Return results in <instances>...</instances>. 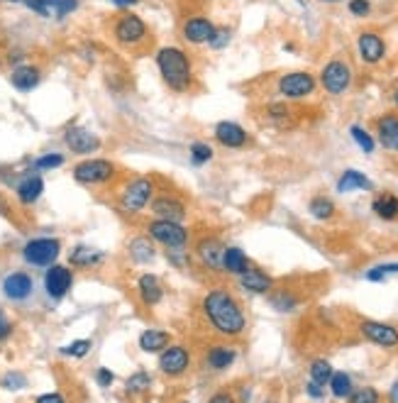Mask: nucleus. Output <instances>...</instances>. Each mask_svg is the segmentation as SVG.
I'll list each match as a JSON object with an SVG mask.
<instances>
[{"label":"nucleus","instance_id":"53","mask_svg":"<svg viewBox=\"0 0 398 403\" xmlns=\"http://www.w3.org/2000/svg\"><path fill=\"white\" fill-rule=\"evenodd\" d=\"M113 5H118V8H132V5H137L140 0H110Z\"/></svg>","mask_w":398,"mask_h":403},{"label":"nucleus","instance_id":"20","mask_svg":"<svg viewBox=\"0 0 398 403\" xmlns=\"http://www.w3.org/2000/svg\"><path fill=\"white\" fill-rule=\"evenodd\" d=\"M379 142L391 152H398V115H384L376 125Z\"/></svg>","mask_w":398,"mask_h":403},{"label":"nucleus","instance_id":"14","mask_svg":"<svg viewBox=\"0 0 398 403\" xmlns=\"http://www.w3.org/2000/svg\"><path fill=\"white\" fill-rule=\"evenodd\" d=\"M357 49L362 61L367 64H379L386 56V44L376 32H362L357 40Z\"/></svg>","mask_w":398,"mask_h":403},{"label":"nucleus","instance_id":"24","mask_svg":"<svg viewBox=\"0 0 398 403\" xmlns=\"http://www.w3.org/2000/svg\"><path fill=\"white\" fill-rule=\"evenodd\" d=\"M42 191H44V181H42V176H28V179H23L20 181V186H18V198L23 200L25 205H30V203H35L37 198L42 196Z\"/></svg>","mask_w":398,"mask_h":403},{"label":"nucleus","instance_id":"18","mask_svg":"<svg viewBox=\"0 0 398 403\" xmlns=\"http://www.w3.org/2000/svg\"><path fill=\"white\" fill-rule=\"evenodd\" d=\"M152 213L157 217H162V220H174V222H181L186 217V205L181 200L176 198H169V196H164V198H157L152 205Z\"/></svg>","mask_w":398,"mask_h":403},{"label":"nucleus","instance_id":"4","mask_svg":"<svg viewBox=\"0 0 398 403\" xmlns=\"http://www.w3.org/2000/svg\"><path fill=\"white\" fill-rule=\"evenodd\" d=\"M150 230V237H154L157 242H162L164 247H186L188 242V230L181 225V222H174V220H154L147 225Z\"/></svg>","mask_w":398,"mask_h":403},{"label":"nucleus","instance_id":"25","mask_svg":"<svg viewBox=\"0 0 398 403\" xmlns=\"http://www.w3.org/2000/svg\"><path fill=\"white\" fill-rule=\"evenodd\" d=\"M371 188V181L367 176H364L362 172H354V169H349V172L342 174V179L337 181V191L339 193H349V191H369Z\"/></svg>","mask_w":398,"mask_h":403},{"label":"nucleus","instance_id":"19","mask_svg":"<svg viewBox=\"0 0 398 403\" xmlns=\"http://www.w3.org/2000/svg\"><path fill=\"white\" fill-rule=\"evenodd\" d=\"M10 81H13V86L18 88V91L28 93V91H32V88L40 86L42 73H40V68H37V66H30V64H25V66L15 68L13 76H10Z\"/></svg>","mask_w":398,"mask_h":403},{"label":"nucleus","instance_id":"57","mask_svg":"<svg viewBox=\"0 0 398 403\" xmlns=\"http://www.w3.org/2000/svg\"><path fill=\"white\" fill-rule=\"evenodd\" d=\"M320 3H342V0H320Z\"/></svg>","mask_w":398,"mask_h":403},{"label":"nucleus","instance_id":"38","mask_svg":"<svg viewBox=\"0 0 398 403\" xmlns=\"http://www.w3.org/2000/svg\"><path fill=\"white\" fill-rule=\"evenodd\" d=\"M93 342L91 340H76L71 344H66V347H61V354H68V357H86L88 352H91Z\"/></svg>","mask_w":398,"mask_h":403},{"label":"nucleus","instance_id":"12","mask_svg":"<svg viewBox=\"0 0 398 403\" xmlns=\"http://www.w3.org/2000/svg\"><path fill=\"white\" fill-rule=\"evenodd\" d=\"M191 367V354L181 344H167L159 354V369L169 376H179Z\"/></svg>","mask_w":398,"mask_h":403},{"label":"nucleus","instance_id":"33","mask_svg":"<svg viewBox=\"0 0 398 403\" xmlns=\"http://www.w3.org/2000/svg\"><path fill=\"white\" fill-rule=\"evenodd\" d=\"M335 213V205H332L330 198H325V196H318V198L310 200V215L318 217V220H327V217H332Z\"/></svg>","mask_w":398,"mask_h":403},{"label":"nucleus","instance_id":"54","mask_svg":"<svg viewBox=\"0 0 398 403\" xmlns=\"http://www.w3.org/2000/svg\"><path fill=\"white\" fill-rule=\"evenodd\" d=\"M391 401H394V403H398V384H394V386H391Z\"/></svg>","mask_w":398,"mask_h":403},{"label":"nucleus","instance_id":"13","mask_svg":"<svg viewBox=\"0 0 398 403\" xmlns=\"http://www.w3.org/2000/svg\"><path fill=\"white\" fill-rule=\"evenodd\" d=\"M364 337L381 347H396L398 344V327L389 325V323H376V320H364L362 323Z\"/></svg>","mask_w":398,"mask_h":403},{"label":"nucleus","instance_id":"22","mask_svg":"<svg viewBox=\"0 0 398 403\" xmlns=\"http://www.w3.org/2000/svg\"><path fill=\"white\" fill-rule=\"evenodd\" d=\"M137 289H140L142 303H147V306H157L164 296L162 284H159V279L154 277V274H142L140 281H137Z\"/></svg>","mask_w":398,"mask_h":403},{"label":"nucleus","instance_id":"48","mask_svg":"<svg viewBox=\"0 0 398 403\" xmlns=\"http://www.w3.org/2000/svg\"><path fill=\"white\" fill-rule=\"evenodd\" d=\"M25 5H28L30 10H35L37 15H42V18H52V10L47 8L44 3H42V0H23Z\"/></svg>","mask_w":398,"mask_h":403},{"label":"nucleus","instance_id":"26","mask_svg":"<svg viewBox=\"0 0 398 403\" xmlns=\"http://www.w3.org/2000/svg\"><path fill=\"white\" fill-rule=\"evenodd\" d=\"M171 342V337H169V332H164V330H145L140 335V347H142V352H162L167 344Z\"/></svg>","mask_w":398,"mask_h":403},{"label":"nucleus","instance_id":"30","mask_svg":"<svg viewBox=\"0 0 398 403\" xmlns=\"http://www.w3.org/2000/svg\"><path fill=\"white\" fill-rule=\"evenodd\" d=\"M371 208H374V213L379 217H384V220H396L398 217V198L391 193H384L374 200Z\"/></svg>","mask_w":398,"mask_h":403},{"label":"nucleus","instance_id":"36","mask_svg":"<svg viewBox=\"0 0 398 403\" xmlns=\"http://www.w3.org/2000/svg\"><path fill=\"white\" fill-rule=\"evenodd\" d=\"M42 3H44L54 15H59V18H64V15H68V13H73V10L78 8L76 0H42Z\"/></svg>","mask_w":398,"mask_h":403},{"label":"nucleus","instance_id":"15","mask_svg":"<svg viewBox=\"0 0 398 403\" xmlns=\"http://www.w3.org/2000/svg\"><path fill=\"white\" fill-rule=\"evenodd\" d=\"M66 147L71 152H76V155H91L100 147V140L93 135V132L83 130V127H71V130L66 132Z\"/></svg>","mask_w":398,"mask_h":403},{"label":"nucleus","instance_id":"8","mask_svg":"<svg viewBox=\"0 0 398 403\" xmlns=\"http://www.w3.org/2000/svg\"><path fill=\"white\" fill-rule=\"evenodd\" d=\"M35 294V279L28 272H10L3 279V296L13 303H25Z\"/></svg>","mask_w":398,"mask_h":403},{"label":"nucleus","instance_id":"17","mask_svg":"<svg viewBox=\"0 0 398 403\" xmlns=\"http://www.w3.org/2000/svg\"><path fill=\"white\" fill-rule=\"evenodd\" d=\"M215 137L222 147H230V150H237V147H242L247 142V132L237 123H217Z\"/></svg>","mask_w":398,"mask_h":403},{"label":"nucleus","instance_id":"28","mask_svg":"<svg viewBox=\"0 0 398 403\" xmlns=\"http://www.w3.org/2000/svg\"><path fill=\"white\" fill-rule=\"evenodd\" d=\"M222 269H225V272H230V274L247 272L249 262H247L245 252H242V249H237V247H227L225 254H222Z\"/></svg>","mask_w":398,"mask_h":403},{"label":"nucleus","instance_id":"32","mask_svg":"<svg viewBox=\"0 0 398 403\" xmlns=\"http://www.w3.org/2000/svg\"><path fill=\"white\" fill-rule=\"evenodd\" d=\"M130 257L135 259V262L145 264L150 262L154 257V249H152V242L147 240V237H137V240L130 242Z\"/></svg>","mask_w":398,"mask_h":403},{"label":"nucleus","instance_id":"37","mask_svg":"<svg viewBox=\"0 0 398 403\" xmlns=\"http://www.w3.org/2000/svg\"><path fill=\"white\" fill-rule=\"evenodd\" d=\"M150 384H152L150 374L137 372L135 376H130V379H127V391H130V394H142V391L150 389Z\"/></svg>","mask_w":398,"mask_h":403},{"label":"nucleus","instance_id":"42","mask_svg":"<svg viewBox=\"0 0 398 403\" xmlns=\"http://www.w3.org/2000/svg\"><path fill=\"white\" fill-rule=\"evenodd\" d=\"M389 274H398V264H381V267H374L371 272H367L369 281H384Z\"/></svg>","mask_w":398,"mask_h":403},{"label":"nucleus","instance_id":"55","mask_svg":"<svg viewBox=\"0 0 398 403\" xmlns=\"http://www.w3.org/2000/svg\"><path fill=\"white\" fill-rule=\"evenodd\" d=\"M213 401H232L227 394H220V396H213Z\"/></svg>","mask_w":398,"mask_h":403},{"label":"nucleus","instance_id":"5","mask_svg":"<svg viewBox=\"0 0 398 403\" xmlns=\"http://www.w3.org/2000/svg\"><path fill=\"white\" fill-rule=\"evenodd\" d=\"M115 176V167L105 159H88V162H81L76 169H73V179L78 184H86V186H93V184H105Z\"/></svg>","mask_w":398,"mask_h":403},{"label":"nucleus","instance_id":"3","mask_svg":"<svg viewBox=\"0 0 398 403\" xmlns=\"http://www.w3.org/2000/svg\"><path fill=\"white\" fill-rule=\"evenodd\" d=\"M61 254V242L54 237H37L23 247V259L32 267H49Z\"/></svg>","mask_w":398,"mask_h":403},{"label":"nucleus","instance_id":"56","mask_svg":"<svg viewBox=\"0 0 398 403\" xmlns=\"http://www.w3.org/2000/svg\"><path fill=\"white\" fill-rule=\"evenodd\" d=\"M394 103H396V108H398V88H396V93H394Z\"/></svg>","mask_w":398,"mask_h":403},{"label":"nucleus","instance_id":"29","mask_svg":"<svg viewBox=\"0 0 398 403\" xmlns=\"http://www.w3.org/2000/svg\"><path fill=\"white\" fill-rule=\"evenodd\" d=\"M105 259L103 252H98V249L93 247H76L71 252V264L73 267H83V269H91L95 264H100Z\"/></svg>","mask_w":398,"mask_h":403},{"label":"nucleus","instance_id":"46","mask_svg":"<svg viewBox=\"0 0 398 403\" xmlns=\"http://www.w3.org/2000/svg\"><path fill=\"white\" fill-rule=\"evenodd\" d=\"M349 13L354 15V18H367L371 13V3L369 0H349Z\"/></svg>","mask_w":398,"mask_h":403},{"label":"nucleus","instance_id":"7","mask_svg":"<svg viewBox=\"0 0 398 403\" xmlns=\"http://www.w3.org/2000/svg\"><path fill=\"white\" fill-rule=\"evenodd\" d=\"M150 198H152V181L150 179H135L120 193V205H123V210H127V213H140L150 203Z\"/></svg>","mask_w":398,"mask_h":403},{"label":"nucleus","instance_id":"59","mask_svg":"<svg viewBox=\"0 0 398 403\" xmlns=\"http://www.w3.org/2000/svg\"><path fill=\"white\" fill-rule=\"evenodd\" d=\"M0 64H3V61H0Z\"/></svg>","mask_w":398,"mask_h":403},{"label":"nucleus","instance_id":"6","mask_svg":"<svg viewBox=\"0 0 398 403\" xmlns=\"http://www.w3.org/2000/svg\"><path fill=\"white\" fill-rule=\"evenodd\" d=\"M320 81H322V88H325L327 93L342 95L349 88V83H352V71H349V66L344 61L332 59V61L325 64V68H322Z\"/></svg>","mask_w":398,"mask_h":403},{"label":"nucleus","instance_id":"23","mask_svg":"<svg viewBox=\"0 0 398 403\" xmlns=\"http://www.w3.org/2000/svg\"><path fill=\"white\" fill-rule=\"evenodd\" d=\"M198 254L203 259L205 267L210 269H222V254H225V247L217 240H203L198 245Z\"/></svg>","mask_w":398,"mask_h":403},{"label":"nucleus","instance_id":"51","mask_svg":"<svg viewBox=\"0 0 398 403\" xmlns=\"http://www.w3.org/2000/svg\"><path fill=\"white\" fill-rule=\"evenodd\" d=\"M308 394H310L313 399H322V384H318V381L310 379V384H308Z\"/></svg>","mask_w":398,"mask_h":403},{"label":"nucleus","instance_id":"10","mask_svg":"<svg viewBox=\"0 0 398 403\" xmlns=\"http://www.w3.org/2000/svg\"><path fill=\"white\" fill-rule=\"evenodd\" d=\"M315 91V78L306 71H294L279 78V93L284 98H306Z\"/></svg>","mask_w":398,"mask_h":403},{"label":"nucleus","instance_id":"58","mask_svg":"<svg viewBox=\"0 0 398 403\" xmlns=\"http://www.w3.org/2000/svg\"><path fill=\"white\" fill-rule=\"evenodd\" d=\"M10 3H20V0H10Z\"/></svg>","mask_w":398,"mask_h":403},{"label":"nucleus","instance_id":"49","mask_svg":"<svg viewBox=\"0 0 398 403\" xmlns=\"http://www.w3.org/2000/svg\"><path fill=\"white\" fill-rule=\"evenodd\" d=\"M10 332H13V323H10V320H8V315H5V313L0 311V340L10 337Z\"/></svg>","mask_w":398,"mask_h":403},{"label":"nucleus","instance_id":"11","mask_svg":"<svg viewBox=\"0 0 398 403\" xmlns=\"http://www.w3.org/2000/svg\"><path fill=\"white\" fill-rule=\"evenodd\" d=\"M71 284H73L71 269L61 267V264H49V269H47V274H44V291L49 299L61 301L64 296L68 294Z\"/></svg>","mask_w":398,"mask_h":403},{"label":"nucleus","instance_id":"45","mask_svg":"<svg viewBox=\"0 0 398 403\" xmlns=\"http://www.w3.org/2000/svg\"><path fill=\"white\" fill-rule=\"evenodd\" d=\"M347 399L354 403H374V401H379V394H376L374 389H362V391H352Z\"/></svg>","mask_w":398,"mask_h":403},{"label":"nucleus","instance_id":"2","mask_svg":"<svg viewBox=\"0 0 398 403\" xmlns=\"http://www.w3.org/2000/svg\"><path fill=\"white\" fill-rule=\"evenodd\" d=\"M157 66L159 73H162L164 83H167L171 91H188L191 81H193V66H191V59L183 49L179 47H164L157 54Z\"/></svg>","mask_w":398,"mask_h":403},{"label":"nucleus","instance_id":"9","mask_svg":"<svg viewBox=\"0 0 398 403\" xmlns=\"http://www.w3.org/2000/svg\"><path fill=\"white\" fill-rule=\"evenodd\" d=\"M115 40L125 47H137L140 42L147 40V25L142 18L137 15H123V18L115 23Z\"/></svg>","mask_w":398,"mask_h":403},{"label":"nucleus","instance_id":"41","mask_svg":"<svg viewBox=\"0 0 398 403\" xmlns=\"http://www.w3.org/2000/svg\"><path fill=\"white\" fill-rule=\"evenodd\" d=\"M0 386H3V389H8V391H18V389H23V386H28V379H25L23 374H18V372H10V374H5L3 379H0Z\"/></svg>","mask_w":398,"mask_h":403},{"label":"nucleus","instance_id":"27","mask_svg":"<svg viewBox=\"0 0 398 403\" xmlns=\"http://www.w3.org/2000/svg\"><path fill=\"white\" fill-rule=\"evenodd\" d=\"M235 359H237V352H235V349L217 344V347H213V349L208 352V359H205V362H208L210 369H217V372H220V369L232 367V362H235Z\"/></svg>","mask_w":398,"mask_h":403},{"label":"nucleus","instance_id":"43","mask_svg":"<svg viewBox=\"0 0 398 403\" xmlns=\"http://www.w3.org/2000/svg\"><path fill=\"white\" fill-rule=\"evenodd\" d=\"M167 259L174 264V267L183 269L188 264V257H186V249L183 247H167Z\"/></svg>","mask_w":398,"mask_h":403},{"label":"nucleus","instance_id":"47","mask_svg":"<svg viewBox=\"0 0 398 403\" xmlns=\"http://www.w3.org/2000/svg\"><path fill=\"white\" fill-rule=\"evenodd\" d=\"M272 306L276 311H294L296 301L291 296H276V299H272Z\"/></svg>","mask_w":398,"mask_h":403},{"label":"nucleus","instance_id":"16","mask_svg":"<svg viewBox=\"0 0 398 403\" xmlns=\"http://www.w3.org/2000/svg\"><path fill=\"white\" fill-rule=\"evenodd\" d=\"M213 32L215 25L208 18H191L183 23V40L191 42V44H208Z\"/></svg>","mask_w":398,"mask_h":403},{"label":"nucleus","instance_id":"44","mask_svg":"<svg viewBox=\"0 0 398 403\" xmlns=\"http://www.w3.org/2000/svg\"><path fill=\"white\" fill-rule=\"evenodd\" d=\"M230 37H232V32H230V30H225V28L217 30V28H215L213 37H210V40H208V44L213 47V49H222V47L230 44Z\"/></svg>","mask_w":398,"mask_h":403},{"label":"nucleus","instance_id":"1","mask_svg":"<svg viewBox=\"0 0 398 403\" xmlns=\"http://www.w3.org/2000/svg\"><path fill=\"white\" fill-rule=\"evenodd\" d=\"M203 313L210 320V325L215 327L220 335L227 337H237L245 332V313H242L240 303L227 294L225 289H215L210 291L203 299Z\"/></svg>","mask_w":398,"mask_h":403},{"label":"nucleus","instance_id":"35","mask_svg":"<svg viewBox=\"0 0 398 403\" xmlns=\"http://www.w3.org/2000/svg\"><path fill=\"white\" fill-rule=\"evenodd\" d=\"M349 135H352V140L357 142L359 147H362V152H367V155H371V152H374V140H371V135H369L367 130H364V127L352 125Z\"/></svg>","mask_w":398,"mask_h":403},{"label":"nucleus","instance_id":"40","mask_svg":"<svg viewBox=\"0 0 398 403\" xmlns=\"http://www.w3.org/2000/svg\"><path fill=\"white\" fill-rule=\"evenodd\" d=\"M61 164H64L61 155H44V157H40L35 162V169H37V172H49V169H59Z\"/></svg>","mask_w":398,"mask_h":403},{"label":"nucleus","instance_id":"31","mask_svg":"<svg viewBox=\"0 0 398 403\" xmlns=\"http://www.w3.org/2000/svg\"><path fill=\"white\" fill-rule=\"evenodd\" d=\"M327 384H330L332 389V396H337V399H347V396L352 394V379L344 372H332Z\"/></svg>","mask_w":398,"mask_h":403},{"label":"nucleus","instance_id":"52","mask_svg":"<svg viewBox=\"0 0 398 403\" xmlns=\"http://www.w3.org/2000/svg\"><path fill=\"white\" fill-rule=\"evenodd\" d=\"M37 401H40V403H49V401H64V396H61V394H42V396H37Z\"/></svg>","mask_w":398,"mask_h":403},{"label":"nucleus","instance_id":"50","mask_svg":"<svg viewBox=\"0 0 398 403\" xmlns=\"http://www.w3.org/2000/svg\"><path fill=\"white\" fill-rule=\"evenodd\" d=\"M95 379H98V386H110L113 384V372H108V369H98V374H95Z\"/></svg>","mask_w":398,"mask_h":403},{"label":"nucleus","instance_id":"34","mask_svg":"<svg viewBox=\"0 0 398 403\" xmlns=\"http://www.w3.org/2000/svg\"><path fill=\"white\" fill-rule=\"evenodd\" d=\"M330 376H332L330 362H325V359H315V362L310 364V379L313 381H318V384L325 386L327 381H330Z\"/></svg>","mask_w":398,"mask_h":403},{"label":"nucleus","instance_id":"21","mask_svg":"<svg viewBox=\"0 0 398 403\" xmlns=\"http://www.w3.org/2000/svg\"><path fill=\"white\" fill-rule=\"evenodd\" d=\"M240 286L245 291H252V294H267L272 289V277H267L262 269L249 267L247 272L240 274Z\"/></svg>","mask_w":398,"mask_h":403},{"label":"nucleus","instance_id":"39","mask_svg":"<svg viewBox=\"0 0 398 403\" xmlns=\"http://www.w3.org/2000/svg\"><path fill=\"white\" fill-rule=\"evenodd\" d=\"M191 159H193V164H205L213 159V150H210V145H205V142H195V145H191Z\"/></svg>","mask_w":398,"mask_h":403}]
</instances>
